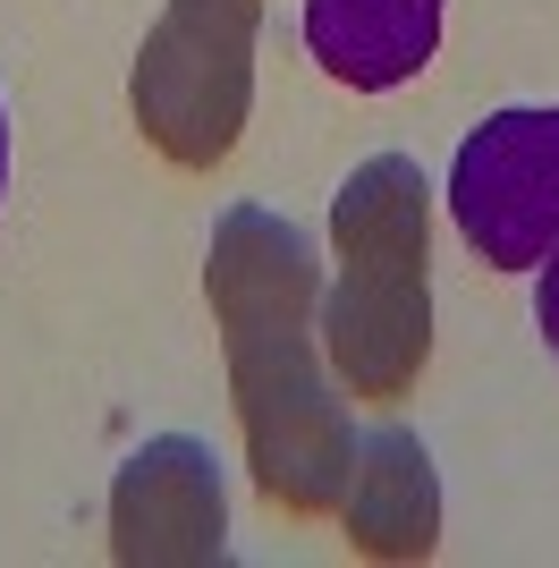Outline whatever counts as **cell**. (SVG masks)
Returning a JSON list of instances; mask_svg holds the SVG:
<instances>
[{
  "mask_svg": "<svg viewBox=\"0 0 559 568\" xmlns=\"http://www.w3.org/2000/svg\"><path fill=\"white\" fill-rule=\"evenodd\" d=\"M204 297L230 356V407L246 433L255 493L288 518H323L348 493V407L323 374V263L297 221L237 204L212 230Z\"/></svg>",
  "mask_w": 559,
  "mask_h": 568,
  "instance_id": "1",
  "label": "cell"
},
{
  "mask_svg": "<svg viewBox=\"0 0 559 568\" xmlns=\"http://www.w3.org/2000/svg\"><path fill=\"white\" fill-rule=\"evenodd\" d=\"M323 356L348 399H407L433 365V187L407 153H373L331 195Z\"/></svg>",
  "mask_w": 559,
  "mask_h": 568,
  "instance_id": "2",
  "label": "cell"
},
{
  "mask_svg": "<svg viewBox=\"0 0 559 568\" xmlns=\"http://www.w3.org/2000/svg\"><path fill=\"white\" fill-rule=\"evenodd\" d=\"M263 0H170L128 77V111L170 170H221L255 111Z\"/></svg>",
  "mask_w": 559,
  "mask_h": 568,
  "instance_id": "3",
  "label": "cell"
},
{
  "mask_svg": "<svg viewBox=\"0 0 559 568\" xmlns=\"http://www.w3.org/2000/svg\"><path fill=\"white\" fill-rule=\"evenodd\" d=\"M449 221L491 272H535L559 246V102H517L466 128L449 162Z\"/></svg>",
  "mask_w": 559,
  "mask_h": 568,
  "instance_id": "4",
  "label": "cell"
},
{
  "mask_svg": "<svg viewBox=\"0 0 559 568\" xmlns=\"http://www.w3.org/2000/svg\"><path fill=\"white\" fill-rule=\"evenodd\" d=\"M230 551L221 467L195 433L144 442L111 484V560L119 568H204Z\"/></svg>",
  "mask_w": 559,
  "mask_h": 568,
  "instance_id": "5",
  "label": "cell"
},
{
  "mask_svg": "<svg viewBox=\"0 0 559 568\" xmlns=\"http://www.w3.org/2000/svg\"><path fill=\"white\" fill-rule=\"evenodd\" d=\"M339 526H348V551H365V560H433V544H441V475H433V458L407 425H382L356 442Z\"/></svg>",
  "mask_w": 559,
  "mask_h": 568,
  "instance_id": "6",
  "label": "cell"
},
{
  "mask_svg": "<svg viewBox=\"0 0 559 568\" xmlns=\"http://www.w3.org/2000/svg\"><path fill=\"white\" fill-rule=\"evenodd\" d=\"M305 51L348 94H390L433 69L441 0H305Z\"/></svg>",
  "mask_w": 559,
  "mask_h": 568,
  "instance_id": "7",
  "label": "cell"
},
{
  "mask_svg": "<svg viewBox=\"0 0 559 568\" xmlns=\"http://www.w3.org/2000/svg\"><path fill=\"white\" fill-rule=\"evenodd\" d=\"M535 323H542V339H551V356H559V246L535 263Z\"/></svg>",
  "mask_w": 559,
  "mask_h": 568,
  "instance_id": "8",
  "label": "cell"
},
{
  "mask_svg": "<svg viewBox=\"0 0 559 568\" xmlns=\"http://www.w3.org/2000/svg\"><path fill=\"white\" fill-rule=\"evenodd\" d=\"M0 195H9V111H0Z\"/></svg>",
  "mask_w": 559,
  "mask_h": 568,
  "instance_id": "9",
  "label": "cell"
}]
</instances>
